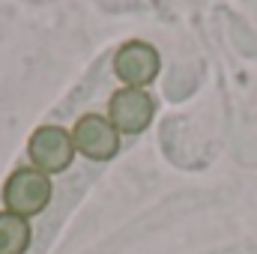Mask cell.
<instances>
[{
	"label": "cell",
	"instance_id": "3",
	"mask_svg": "<svg viewBox=\"0 0 257 254\" xmlns=\"http://www.w3.org/2000/svg\"><path fill=\"white\" fill-rule=\"evenodd\" d=\"M72 144L78 153H84L93 162H108L117 156L120 150V132L114 129V123L108 117L99 114H84L75 129H72Z\"/></svg>",
	"mask_w": 257,
	"mask_h": 254
},
{
	"label": "cell",
	"instance_id": "6",
	"mask_svg": "<svg viewBox=\"0 0 257 254\" xmlns=\"http://www.w3.org/2000/svg\"><path fill=\"white\" fill-rule=\"evenodd\" d=\"M30 248V224L15 212H0V254H24Z\"/></svg>",
	"mask_w": 257,
	"mask_h": 254
},
{
	"label": "cell",
	"instance_id": "5",
	"mask_svg": "<svg viewBox=\"0 0 257 254\" xmlns=\"http://www.w3.org/2000/svg\"><path fill=\"white\" fill-rule=\"evenodd\" d=\"M114 72H117L120 81H126L128 87L141 90V87L153 84L156 75H159V51L150 42L132 39L123 48H117V54H114Z\"/></svg>",
	"mask_w": 257,
	"mask_h": 254
},
{
	"label": "cell",
	"instance_id": "2",
	"mask_svg": "<svg viewBox=\"0 0 257 254\" xmlns=\"http://www.w3.org/2000/svg\"><path fill=\"white\" fill-rule=\"evenodd\" d=\"M27 156H30L33 168H39L45 174H63L75 159L72 135L60 126H39L30 135Z\"/></svg>",
	"mask_w": 257,
	"mask_h": 254
},
{
	"label": "cell",
	"instance_id": "1",
	"mask_svg": "<svg viewBox=\"0 0 257 254\" xmlns=\"http://www.w3.org/2000/svg\"><path fill=\"white\" fill-rule=\"evenodd\" d=\"M51 180L45 171L39 168H18L15 174H9L6 186H3V203L6 212H15L21 218L39 215L48 203H51Z\"/></svg>",
	"mask_w": 257,
	"mask_h": 254
},
{
	"label": "cell",
	"instance_id": "4",
	"mask_svg": "<svg viewBox=\"0 0 257 254\" xmlns=\"http://www.w3.org/2000/svg\"><path fill=\"white\" fill-rule=\"evenodd\" d=\"M153 114H156L153 99L144 90H135V87L117 90L111 96V102H108V120L123 135H141L144 129L150 126Z\"/></svg>",
	"mask_w": 257,
	"mask_h": 254
}]
</instances>
